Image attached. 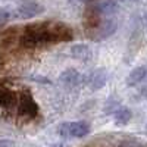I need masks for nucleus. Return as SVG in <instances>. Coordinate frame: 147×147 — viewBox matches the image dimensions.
<instances>
[{"label": "nucleus", "instance_id": "nucleus-10", "mask_svg": "<svg viewBox=\"0 0 147 147\" xmlns=\"http://www.w3.org/2000/svg\"><path fill=\"white\" fill-rule=\"evenodd\" d=\"M93 7L96 9V12L100 16H107V18L115 15L116 12H118V9H119L116 0H103V2L94 5Z\"/></svg>", "mask_w": 147, "mask_h": 147}, {"label": "nucleus", "instance_id": "nucleus-8", "mask_svg": "<svg viewBox=\"0 0 147 147\" xmlns=\"http://www.w3.org/2000/svg\"><path fill=\"white\" fill-rule=\"evenodd\" d=\"M59 80H60V82H62L65 87L72 88V87H77V85H80V84L84 81V77L81 75L77 69L69 68V69H65L62 74H60Z\"/></svg>", "mask_w": 147, "mask_h": 147}, {"label": "nucleus", "instance_id": "nucleus-4", "mask_svg": "<svg viewBox=\"0 0 147 147\" xmlns=\"http://www.w3.org/2000/svg\"><path fill=\"white\" fill-rule=\"evenodd\" d=\"M49 30H50L52 41L55 43H66L74 38L72 30L62 22H49Z\"/></svg>", "mask_w": 147, "mask_h": 147}, {"label": "nucleus", "instance_id": "nucleus-15", "mask_svg": "<svg viewBox=\"0 0 147 147\" xmlns=\"http://www.w3.org/2000/svg\"><path fill=\"white\" fill-rule=\"evenodd\" d=\"M118 147H147V144L144 141H140L136 138H125V140L119 141Z\"/></svg>", "mask_w": 147, "mask_h": 147}, {"label": "nucleus", "instance_id": "nucleus-16", "mask_svg": "<svg viewBox=\"0 0 147 147\" xmlns=\"http://www.w3.org/2000/svg\"><path fill=\"white\" fill-rule=\"evenodd\" d=\"M10 12L7 10V9H5V7H0V27L2 25H5V24H7L9 22V19H10Z\"/></svg>", "mask_w": 147, "mask_h": 147}, {"label": "nucleus", "instance_id": "nucleus-19", "mask_svg": "<svg viewBox=\"0 0 147 147\" xmlns=\"http://www.w3.org/2000/svg\"><path fill=\"white\" fill-rule=\"evenodd\" d=\"M144 22H146V27H147V12H146V15H144Z\"/></svg>", "mask_w": 147, "mask_h": 147}, {"label": "nucleus", "instance_id": "nucleus-3", "mask_svg": "<svg viewBox=\"0 0 147 147\" xmlns=\"http://www.w3.org/2000/svg\"><path fill=\"white\" fill-rule=\"evenodd\" d=\"M18 110L21 116H25L28 119H32L38 115V105L35 103V100L32 99V96L28 90L22 91L18 103Z\"/></svg>", "mask_w": 147, "mask_h": 147}, {"label": "nucleus", "instance_id": "nucleus-1", "mask_svg": "<svg viewBox=\"0 0 147 147\" xmlns=\"http://www.w3.org/2000/svg\"><path fill=\"white\" fill-rule=\"evenodd\" d=\"M21 44L25 49H35L44 44H53L50 30H49V22L27 25L21 34Z\"/></svg>", "mask_w": 147, "mask_h": 147}, {"label": "nucleus", "instance_id": "nucleus-17", "mask_svg": "<svg viewBox=\"0 0 147 147\" xmlns=\"http://www.w3.org/2000/svg\"><path fill=\"white\" fill-rule=\"evenodd\" d=\"M0 147H15L12 140H0Z\"/></svg>", "mask_w": 147, "mask_h": 147}, {"label": "nucleus", "instance_id": "nucleus-2", "mask_svg": "<svg viewBox=\"0 0 147 147\" xmlns=\"http://www.w3.org/2000/svg\"><path fill=\"white\" fill-rule=\"evenodd\" d=\"M57 132L62 137H71V138H82L90 134V125L84 121H75V122H63L57 128Z\"/></svg>", "mask_w": 147, "mask_h": 147}, {"label": "nucleus", "instance_id": "nucleus-9", "mask_svg": "<svg viewBox=\"0 0 147 147\" xmlns=\"http://www.w3.org/2000/svg\"><path fill=\"white\" fill-rule=\"evenodd\" d=\"M147 81V66H137L134 68L127 77V85L128 87H137Z\"/></svg>", "mask_w": 147, "mask_h": 147}, {"label": "nucleus", "instance_id": "nucleus-12", "mask_svg": "<svg viewBox=\"0 0 147 147\" xmlns=\"http://www.w3.org/2000/svg\"><path fill=\"white\" fill-rule=\"evenodd\" d=\"M71 56L81 60V62H88L91 59V50L85 44H75L71 47Z\"/></svg>", "mask_w": 147, "mask_h": 147}, {"label": "nucleus", "instance_id": "nucleus-13", "mask_svg": "<svg viewBox=\"0 0 147 147\" xmlns=\"http://www.w3.org/2000/svg\"><path fill=\"white\" fill-rule=\"evenodd\" d=\"M113 118H115V124L116 125H127L128 122L131 121V118H132V112H131L129 107L121 106L113 112Z\"/></svg>", "mask_w": 147, "mask_h": 147}, {"label": "nucleus", "instance_id": "nucleus-6", "mask_svg": "<svg viewBox=\"0 0 147 147\" xmlns=\"http://www.w3.org/2000/svg\"><path fill=\"white\" fill-rule=\"evenodd\" d=\"M44 12V6L40 5L38 2H31V0H27V2L21 3L16 7V16L21 19H31L37 15H41Z\"/></svg>", "mask_w": 147, "mask_h": 147}, {"label": "nucleus", "instance_id": "nucleus-5", "mask_svg": "<svg viewBox=\"0 0 147 147\" xmlns=\"http://www.w3.org/2000/svg\"><path fill=\"white\" fill-rule=\"evenodd\" d=\"M118 25H116V22L112 21V19H106L105 22H100L99 25H97L96 28L87 31L88 37L91 40L94 41H102L105 38H107V37H110L115 31H116Z\"/></svg>", "mask_w": 147, "mask_h": 147}, {"label": "nucleus", "instance_id": "nucleus-14", "mask_svg": "<svg viewBox=\"0 0 147 147\" xmlns=\"http://www.w3.org/2000/svg\"><path fill=\"white\" fill-rule=\"evenodd\" d=\"M16 28H7L3 32H0V47H9L13 44L16 38Z\"/></svg>", "mask_w": 147, "mask_h": 147}, {"label": "nucleus", "instance_id": "nucleus-18", "mask_svg": "<svg viewBox=\"0 0 147 147\" xmlns=\"http://www.w3.org/2000/svg\"><path fill=\"white\" fill-rule=\"evenodd\" d=\"M122 2H124V3H136L137 0H122Z\"/></svg>", "mask_w": 147, "mask_h": 147}, {"label": "nucleus", "instance_id": "nucleus-7", "mask_svg": "<svg viewBox=\"0 0 147 147\" xmlns=\"http://www.w3.org/2000/svg\"><path fill=\"white\" fill-rule=\"evenodd\" d=\"M107 78H109L107 71H106L105 68H97V69H94L90 75H88L87 84H88V87H90L93 91H97V90L103 88L105 85H106Z\"/></svg>", "mask_w": 147, "mask_h": 147}, {"label": "nucleus", "instance_id": "nucleus-20", "mask_svg": "<svg viewBox=\"0 0 147 147\" xmlns=\"http://www.w3.org/2000/svg\"><path fill=\"white\" fill-rule=\"evenodd\" d=\"M146 132H147V124H146Z\"/></svg>", "mask_w": 147, "mask_h": 147}, {"label": "nucleus", "instance_id": "nucleus-11", "mask_svg": "<svg viewBox=\"0 0 147 147\" xmlns=\"http://www.w3.org/2000/svg\"><path fill=\"white\" fill-rule=\"evenodd\" d=\"M18 105V97L15 91H12L6 87H0V107L12 109Z\"/></svg>", "mask_w": 147, "mask_h": 147}]
</instances>
